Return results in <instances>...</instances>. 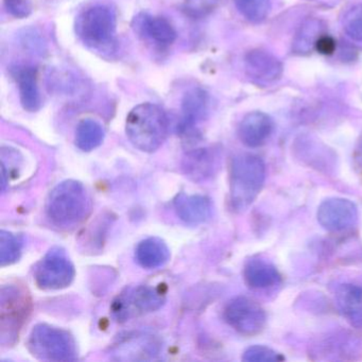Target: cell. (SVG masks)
I'll return each instance as SVG.
<instances>
[{
    "mask_svg": "<svg viewBox=\"0 0 362 362\" xmlns=\"http://www.w3.org/2000/svg\"><path fill=\"white\" fill-rule=\"evenodd\" d=\"M139 25L146 37L160 45H171L177 39L175 28L166 18L144 14Z\"/></svg>",
    "mask_w": 362,
    "mask_h": 362,
    "instance_id": "obj_20",
    "label": "cell"
},
{
    "mask_svg": "<svg viewBox=\"0 0 362 362\" xmlns=\"http://www.w3.org/2000/svg\"><path fill=\"white\" fill-rule=\"evenodd\" d=\"M23 240L20 236L3 230L0 232V264L6 267L14 264L22 255Z\"/></svg>",
    "mask_w": 362,
    "mask_h": 362,
    "instance_id": "obj_22",
    "label": "cell"
},
{
    "mask_svg": "<svg viewBox=\"0 0 362 362\" xmlns=\"http://www.w3.org/2000/svg\"><path fill=\"white\" fill-rule=\"evenodd\" d=\"M20 90L21 103L26 111H39L42 105L41 95L37 86V69L33 67H18L14 74Z\"/></svg>",
    "mask_w": 362,
    "mask_h": 362,
    "instance_id": "obj_16",
    "label": "cell"
},
{
    "mask_svg": "<svg viewBox=\"0 0 362 362\" xmlns=\"http://www.w3.org/2000/svg\"><path fill=\"white\" fill-rule=\"evenodd\" d=\"M243 277L247 287L255 290L270 289L281 281L276 267L260 258H252L245 262Z\"/></svg>",
    "mask_w": 362,
    "mask_h": 362,
    "instance_id": "obj_14",
    "label": "cell"
},
{
    "mask_svg": "<svg viewBox=\"0 0 362 362\" xmlns=\"http://www.w3.org/2000/svg\"><path fill=\"white\" fill-rule=\"evenodd\" d=\"M317 221L328 232H345L357 224V206L347 199H327L317 209Z\"/></svg>",
    "mask_w": 362,
    "mask_h": 362,
    "instance_id": "obj_10",
    "label": "cell"
},
{
    "mask_svg": "<svg viewBox=\"0 0 362 362\" xmlns=\"http://www.w3.org/2000/svg\"><path fill=\"white\" fill-rule=\"evenodd\" d=\"M247 73L252 79L258 82L276 81L281 77L283 67L281 62L269 52L253 50L245 58Z\"/></svg>",
    "mask_w": 362,
    "mask_h": 362,
    "instance_id": "obj_15",
    "label": "cell"
},
{
    "mask_svg": "<svg viewBox=\"0 0 362 362\" xmlns=\"http://www.w3.org/2000/svg\"><path fill=\"white\" fill-rule=\"evenodd\" d=\"M170 257L168 245L158 237H150L141 241L135 250V259L147 270L164 266Z\"/></svg>",
    "mask_w": 362,
    "mask_h": 362,
    "instance_id": "obj_17",
    "label": "cell"
},
{
    "mask_svg": "<svg viewBox=\"0 0 362 362\" xmlns=\"http://www.w3.org/2000/svg\"><path fill=\"white\" fill-rule=\"evenodd\" d=\"M223 317L233 329L245 337L262 332L267 322L264 308L247 296L232 298L224 308Z\"/></svg>",
    "mask_w": 362,
    "mask_h": 362,
    "instance_id": "obj_8",
    "label": "cell"
},
{
    "mask_svg": "<svg viewBox=\"0 0 362 362\" xmlns=\"http://www.w3.org/2000/svg\"><path fill=\"white\" fill-rule=\"evenodd\" d=\"M28 349L37 359L46 361H74L78 356L74 337L66 330L48 324L33 327L28 339Z\"/></svg>",
    "mask_w": 362,
    "mask_h": 362,
    "instance_id": "obj_4",
    "label": "cell"
},
{
    "mask_svg": "<svg viewBox=\"0 0 362 362\" xmlns=\"http://www.w3.org/2000/svg\"><path fill=\"white\" fill-rule=\"evenodd\" d=\"M218 0H184V9L194 18H202L213 11Z\"/></svg>",
    "mask_w": 362,
    "mask_h": 362,
    "instance_id": "obj_27",
    "label": "cell"
},
{
    "mask_svg": "<svg viewBox=\"0 0 362 362\" xmlns=\"http://www.w3.org/2000/svg\"><path fill=\"white\" fill-rule=\"evenodd\" d=\"M30 313V300L26 291L14 286L1 290L0 317H1V342L11 343L18 336V330Z\"/></svg>",
    "mask_w": 362,
    "mask_h": 362,
    "instance_id": "obj_7",
    "label": "cell"
},
{
    "mask_svg": "<svg viewBox=\"0 0 362 362\" xmlns=\"http://www.w3.org/2000/svg\"><path fill=\"white\" fill-rule=\"evenodd\" d=\"M266 165L259 156H234L230 168V199L235 211H243L257 198L266 181Z\"/></svg>",
    "mask_w": 362,
    "mask_h": 362,
    "instance_id": "obj_3",
    "label": "cell"
},
{
    "mask_svg": "<svg viewBox=\"0 0 362 362\" xmlns=\"http://www.w3.org/2000/svg\"><path fill=\"white\" fill-rule=\"evenodd\" d=\"M177 217L189 226H198L211 219L213 205L207 197L201 194H177L173 201Z\"/></svg>",
    "mask_w": 362,
    "mask_h": 362,
    "instance_id": "obj_12",
    "label": "cell"
},
{
    "mask_svg": "<svg viewBox=\"0 0 362 362\" xmlns=\"http://www.w3.org/2000/svg\"><path fill=\"white\" fill-rule=\"evenodd\" d=\"M319 33V23L317 21H311L305 24L303 29H300V33L298 35V41L296 43L298 52H305V50L309 49L311 45L315 46L320 37H315V35H320Z\"/></svg>",
    "mask_w": 362,
    "mask_h": 362,
    "instance_id": "obj_26",
    "label": "cell"
},
{
    "mask_svg": "<svg viewBox=\"0 0 362 362\" xmlns=\"http://www.w3.org/2000/svg\"><path fill=\"white\" fill-rule=\"evenodd\" d=\"M164 302L165 293L162 290L150 286H139L127 290L116 298L113 313L116 319L126 321L130 317L158 310Z\"/></svg>",
    "mask_w": 362,
    "mask_h": 362,
    "instance_id": "obj_9",
    "label": "cell"
},
{
    "mask_svg": "<svg viewBox=\"0 0 362 362\" xmlns=\"http://www.w3.org/2000/svg\"><path fill=\"white\" fill-rule=\"evenodd\" d=\"M166 113L153 103L137 105L127 117L126 132L129 141L143 152L156 151L168 135Z\"/></svg>",
    "mask_w": 362,
    "mask_h": 362,
    "instance_id": "obj_2",
    "label": "cell"
},
{
    "mask_svg": "<svg viewBox=\"0 0 362 362\" xmlns=\"http://www.w3.org/2000/svg\"><path fill=\"white\" fill-rule=\"evenodd\" d=\"M317 52L322 54H332L336 50V41L330 35H321L315 45Z\"/></svg>",
    "mask_w": 362,
    "mask_h": 362,
    "instance_id": "obj_29",
    "label": "cell"
},
{
    "mask_svg": "<svg viewBox=\"0 0 362 362\" xmlns=\"http://www.w3.org/2000/svg\"><path fill=\"white\" fill-rule=\"evenodd\" d=\"M75 277V267L61 247L50 250L35 270V279L44 290H60L69 287Z\"/></svg>",
    "mask_w": 362,
    "mask_h": 362,
    "instance_id": "obj_6",
    "label": "cell"
},
{
    "mask_svg": "<svg viewBox=\"0 0 362 362\" xmlns=\"http://www.w3.org/2000/svg\"><path fill=\"white\" fill-rule=\"evenodd\" d=\"M336 300L347 321L355 327L362 328V286H340L337 290Z\"/></svg>",
    "mask_w": 362,
    "mask_h": 362,
    "instance_id": "obj_18",
    "label": "cell"
},
{
    "mask_svg": "<svg viewBox=\"0 0 362 362\" xmlns=\"http://www.w3.org/2000/svg\"><path fill=\"white\" fill-rule=\"evenodd\" d=\"M92 207L90 194L83 184L75 180L62 182L52 189L46 213L52 224L69 230L84 221Z\"/></svg>",
    "mask_w": 362,
    "mask_h": 362,
    "instance_id": "obj_1",
    "label": "cell"
},
{
    "mask_svg": "<svg viewBox=\"0 0 362 362\" xmlns=\"http://www.w3.org/2000/svg\"><path fill=\"white\" fill-rule=\"evenodd\" d=\"M218 163L215 154L209 150L199 149L187 154L183 168L186 175L194 181L207 179L215 173Z\"/></svg>",
    "mask_w": 362,
    "mask_h": 362,
    "instance_id": "obj_19",
    "label": "cell"
},
{
    "mask_svg": "<svg viewBox=\"0 0 362 362\" xmlns=\"http://www.w3.org/2000/svg\"><path fill=\"white\" fill-rule=\"evenodd\" d=\"M8 13L16 18H25L31 13L29 0H4Z\"/></svg>",
    "mask_w": 362,
    "mask_h": 362,
    "instance_id": "obj_28",
    "label": "cell"
},
{
    "mask_svg": "<svg viewBox=\"0 0 362 362\" xmlns=\"http://www.w3.org/2000/svg\"><path fill=\"white\" fill-rule=\"evenodd\" d=\"M105 135V129L96 120H82L76 131V145L82 151H93L103 144Z\"/></svg>",
    "mask_w": 362,
    "mask_h": 362,
    "instance_id": "obj_21",
    "label": "cell"
},
{
    "mask_svg": "<svg viewBox=\"0 0 362 362\" xmlns=\"http://www.w3.org/2000/svg\"><path fill=\"white\" fill-rule=\"evenodd\" d=\"M209 94L202 88L188 90L182 101V117L180 130L183 134H190L199 122L204 120L209 113Z\"/></svg>",
    "mask_w": 362,
    "mask_h": 362,
    "instance_id": "obj_13",
    "label": "cell"
},
{
    "mask_svg": "<svg viewBox=\"0 0 362 362\" xmlns=\"http://www.w3.org/2000/svg\"><path fill=\"white\" fill-rule=\"evenodd\" d=\"M354 167H355L358 177L362 181V137L358 141L355 151H354Z\"/></svg>",
    "mask_w": 362,
    "mask_h": 362,
    "instance_id": "obj_30",
    "label": "cell"
},
{
    "mask_svg": "<svg viewBox=\"0 0 362 362\" xmlns=\"http://www.w3.org/2000/svg\"><path fill=\"white\" fill-rule=\"evenodd\" d=\"M274 124L270 116L262 112H252L241 120L238 136L243 145L257 148L264 145L270 139Z\"/></svg>",
    "mask_w": 362,
    "mask_h": 362,
    "instance_id": "obj_11",
    "label": "cell"
},
{
    "mask_svg": "<svg viewBox=\"0 0 362 362\" xmlns=\"http://www.w3.org/2000/svg\"><path fill=\"white\" fill-rule=\"evenodd\" d=\"M243 360L247 362H279L285 360V357L270 347L254 345L245 351Z\"/></svg>",
    "mask_w": 362,
    "mask_h": 362,
    "instance_id": "obj_25",
    "label": "cell"
},
{
    "mask_svg": "<svg viewBox=\"0 0 362 362\" xmlns=\"http://www.w3.org/2000/svg\"><path fill=\"white\" fill-rule=\"evenodd\" d=\"M343 29L354 41L362 43V4L347 11L343 18Z\"/></svg>",
    "mask_w": 362,
    "mask_h": 362,
    "instance_id": "obj_24",
    "label": "cell"
},
{
    "mask_svg": "<svg viewBox=\"0 0 362 362\" xmlns=\"http://www.w3.org/2000/svg\"><path fill=\"white\" fill-rule=\"evenodd\" d=\"M76 33L86 45L105 47L111 44L115 37V13L107 6L88 8L78 16Z\"/></svg>",
    "mask_w": 362,
    "mask_h": 362,
    "instance_id": "obj_5",
    "label": "cell"
},
{
    "mask_svg": "<svg viewBox=\"0 0 362 362\" xmlns=\"http://www.w3.org/2000/svg\"><path fill=\"white\" fill-rule=\"evenodd\" d=\"M237 10L252 23H262L271 11L270 0H234Z\"/></svg>",
    "mask_w": 362,
    "mask_h": 362,
    "instance_id": "obj_23",
    "label": "cell"
}]
</instances>
